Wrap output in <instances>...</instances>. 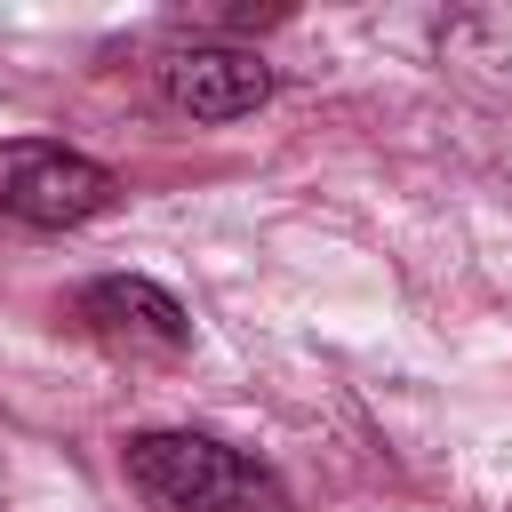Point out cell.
<instances>
[{"instance_id": "6da1fadb", "label": "cell", "mask_w": 512, "mask_h": 512, "mask_svg": "<svg viewBox=\"0 0 512 512\" xmlns=\"http://www.w3.org/2000/svg\"><path fill=\"white\" fill-rule=\"evenodd\" d=\"M128 480L160 512H288L280 472L216 432H136Z\"/></svg>"}, {"instance_id": "7a4b0ae2", "label": "cell", "mask_w": 512, "mask_h": 512, "mask_svg": "<svg viewBox=\"0 0 512 512\" xmlns=\"http://www.w3.org/2000/svg\"><path fill=\"white\" fill-rule=\"evenodd\" d=\"M120 192V176L72 144H48V136H8L0 144V216L16 224H40V232H64V224H88L104 216Z\"/></svg>"}, {"instance_id": "3957f363", "label": "cell", "mask_w": 512, "mask_h": 512, "mask_svg": "<svg viewBox=\"0 0 512 512\" xmlns=\"http://www.w3.org/2000/svg\"><path fill=\"white\" fill-rule=\"evenodd\" d=\"M160 96L192 120H240L272 96V64L240 40H192L160 56Z\"/></svg>"}, {"instance_id": "277c9868", "label": "cell", "mask_w": 512, "mask_h": 512, "mask_svg": "<svg viewBox=\"0 0 512 512\" xmlns=\"http://www.w3.org/2000/svg\"><path fill=\"white\" fill-rule=\"evenodd\" d=\"M80 320H88V336L112 344V352H184V344H192V312H184L160 280H144V272H104V280H88V288H80Z\"/></svg>"}]
</instances>
